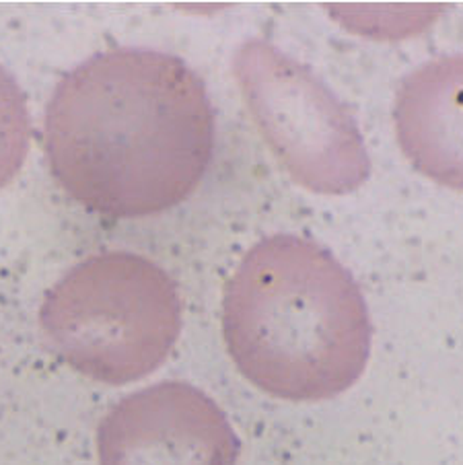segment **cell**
Masks as SVG:
<instances>
[{"mask_svg": "<svg viewBox=\"0 0 463 465\" xmlns=\"http://www.w3.org/2000/svg\"><path fill=\"white\" fill-rule=\"evenodd\" d=\"M99 465H237L227 414L198 387L161 381L122 398L99 422Z\"/></svg>", "mask_w": 463, "mask_h": 465, "instance_id": "5b68a950", "label": "cell"}, {"mask_svg": "<svg viewBox=\"0 0 463 465\" xmlns=\"http://www.w3.org/2000/svg\"><path fill=\"white\" fill-rule=\"evenodd\" d=\"M393 122L399 149L416 172L463 192V54L435 58L408 74Z\"/></svg>", "mask_w": 463, "mask_h": 465, "instance_id": "8992f818", "label": "cell"}, {"mask_svg": "<svg viewBox=\"0 0 463 465\" xmlns=\"http://www.w3.org/2000/svg\"><path fill=\"white\" fill-rule=\"evenodd\" d=\"M31 143L27 99L17 81L0 66V190L21 172Z\"/></svg>", "mask_w": 463, "mask_h": 465, "instance_id": "52a82bcc", "label": "cell"}, {"mask_svg": "<svg viewBox=\"0 0 463 465\" xmlns=\"http://www.w3.org/2000/svg\"><path fill=\"white\" fill-rule=\"evenodd\" d=\"M214 149V112L200 76L172 54L115 48L62 79L45 110L44 153L76 204L143 219L182 204Z\"/></svg>", "mask_w": 463, "mask_h": 465, "instance_id": "6da1fadb", "label": "cell"}, {"mask_svg": "<svg viewBox=\"0 0 463 465\" xmlns=\"http://www.w3.org/2000/svg\"><path fill=\"white\" fill-rule=\"evenodd\" d=\"M222 338L247 381L276 400L326 401L365 373L369 309L342 263L311 239L272 235L222 291Z\"/></svg>", "mask_w": 463, "mask_h": 465, "instance_id": "7a4b0ae2", "label": "cell"}, {"mask_svg": "<svg viewBox=\"0 0 463 465\" xmlns=\"http://www.w3.org/2000/svg\"><path fill=\"white\" fill-rule=\"evenodd\" d=\"M40 330L58 359L103 385H128L165 362L182 299L163 268L128 252L83 260L45 294Z\"/></svg>", "mask_w": 463, "mask_h": 465, "instance_id": "3957f363", "label": "cell"}, {"mask_svg": "<svg viewBox=\"0 0 463 465\" xmlns=\"http://www.w3.org/2000/svg\"><path fill=\"white\" fill-rule=\"evenodd\" d=\"M233 74L264 143L292 182L342 196L367 182L370 159L352 115L307 66L264 40L241 44Z\"/></svg>", "mask_w": 463, "mask_h": 465, "instance_id": "277c9868", "label": "cell"}]
</instances>
